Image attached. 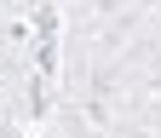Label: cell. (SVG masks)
<instances>
[{
    "instance_id": "cell-1",
    "label": "cell",
    "mask_w": 161,
    "mask_h": 138,
    "mask_svg": "<svg viewBox=\"0 0 161 138\" xmlns=\"http://www.w3.org/2000/svg\"><path fill=\"white\" fill-rule=\"evenodd\" d=\"M0 138H46V127H29L23 115H6L0 121Z\"/></svg>"
}]
</instances>
